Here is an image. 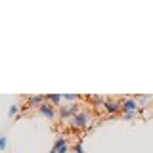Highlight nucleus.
I'll return each mask as SVG.
<instances>
[{
    "label": "nucleus",
    "mask_w": 153,
    "mask_h": 153,
    "mask_svg": "<svg viewBox=\"0 0 153 153\" xmlns=\"http://www.w3.org/2000/svg\"><path fill=\"white\" fill-rule=\"evenodd\" d=\"M90 123V113H76L73 119H71V124H73L75 128H86Z\"/></svg>",
    "instance_id": "obj_1"
},
{
    "label": "nucleus",
    "mask_w": 153,
    "mask_h": 153,
    "mask_svg": "<svg viewBox=\"0 0 153 153\" xmlns=\"http://www.w3.org/2000/svg\"><path fill=\"white\" fill-rule=\"evenodd\" d=\"M138 102L134 98H128V100H124V102H121V111L123 113H138Z\"/></svg>",
    "instance_id": "obj_2"
},
{
    "label": "nucleus",
    "mask_w": 153,
    "mask_h": 153,
    "mask_svg": "<svg viewBox=\"0 0 153 153\" xmlns=\"http://www.w3.org/2000/svg\"><path fill=\"white\" fill-rule=\"evenodd\" d=\"M102 107H103L109 115H113V113L121 111V102H119V100H105Z\"/></svg>",
    "instance_id": "obj_3"
},
{
    "label": "nucleus",
    "mask_w": 153,
    "mask_h": 153,
    "mask_svg": "<svg viewBox=\"0 0 153 153\" xmlns=\"http://www.w3.org/2000/svg\"><path fill=\"white\" fill-rule=\"evenodd\" d=\"M76 113H80L79 111V105H69V107H61V111H59V115H61V119H73Z\"/></svg>",
    "instance_id": "obj_4"
},
{
    "label": "nucleus",
    "mask_w": 153,
    "mask_h": 153,
    "mask_svg": "<svg viewBox=\"0 0 153 153\" xmlns=\"http://www.w3.org/2000/svg\"><path fill=\"white\" fill-rule=\"evenodd\" d=\"M67 149H69V146H67V138L65 136H59L54 143V151L56 153H67Z\"/></svg>",
    "instance_id": "obj_5"
},
{
    "label": "nucleus",
    "mask_w": 153,
    "mask_h": 153,
    "mask_svg": "<svg viewBox=\"0 0 153 153\" xmlns=\"http://www.w3.org/2000/svg\"><path fill=\"white\" fill-rule=\"evenodd\" d=\"M38 111H40V115H44V117H48V119H56V109L52 107L50 103H46V102L38 107Z\"/></svg>",
    "instance_id": "obj_6"
},
{
    "label": "nucleus",
    "mask_w": 153,
    "mask_h": 153,
    "mask_svg": "<svg viewBox=\"0 0 153 153\" xmlns=\"http://www.w3.org/2000/svg\"><path fill=\"white\" fill-rule=\"evenodd\" d=\"M44 96H33V98H29V103H27V107L25 109H29V107H40L42 103H44Z\"/></svg>",
    "instance_id": "obj_7"
},
{
    "label": "nucleus",
    "mask_w": 153,
    "mask_h": 153,
    "mask_svg": "<svg viewBox=\"0 0 153 153\" xmlns=\"http://www.w3.org/2000/svg\"><path fill=\"white\" fill-rule=\"evenodd\" d=\"M61 98H63V96H59V94H50V96H46L48 102H52V103H56V105L61 102Z\"/></svg>",
    "instance_id": "obj_8"
},
{
    "label": "nucleus",
    "mask_w": 153,
    "mask_h": 153,
    "mask_svg": "<svg viewBox=\"0 0 153 153\" xmlns=\"http://www.w3.org/2000/svg\"><path fill=\"white\" fill-rule=\"evenodd\" d=\"M79 98L80 96H76V94H65L63 96V100H67V102H79Z\"/></svg>",
    "instance_id": "obj_9"
},
{
    "label": "nucleus",
    "mask_w": 153,
    "mask_h": 153,
    "mask_svg": "<svg viewBox=\"0 0 153 153\" xmlns=\"http://www.w3.org/2000/svg\"><path fill=\"white\" fill-rule=\"evenodd\" d=\"M75 153H84V149H82V142H76V143H75Z\"/></svg>",
    "instance_id": "obj_10"
},
{
    "label": "nucleus",
    "mask_w": 153,
    "mask_h": 153,
    "mask_svg": "<svg viewBox=\"0 0 153 153\" xmlns=\"http://www.w3.org/2000/svg\"><path fill=\"white\" fill-rule=\"evenodd\" d=\"M17 111H19V105H12V107H10V113H8V115H10V117H13V115H16Z\"/></svg>",
    "instance_id": "obj_11"
},
{
    "label": "nucleus",
    "mask_w": 153,
    "mask_h": 153,
    "mask_svg": "<svg viewBox=\"0 0 153 153\" xmlns=\"http://www.w3.org/2000/svg\"><path fill=\"white\" fill-rule=\"evenodd\" d=\"M136 115H138V113H123V119H126V121H132Z\"/></svg>",
    "instance_id": "obj_12"
},
{
    "label": "nucleus",
    "mask_w": 153,
    "mask_h": 153,
    "mask_svg": "<svg viewBox=\"0 0 153 153\" xmlns=\"http://www.w3.org/2000/svg\"><path fill=\"white\" fill-rule=\"evenodd\" d=\"M0 149H6V138L0 134Z\"/></svg>",
    "instance_id": "obj_13"
},
{
    "label": "nucleus",
    "mask_w": 153,
    "mask_h": 153,
    "mask_svg": "<svg viewBox=\"0 0 153 153\" xmlns=\"http://www.w3.org/2000/svg\"><path fill=\"white\" fill-rule=\"evenodd\" d=\"M138 100L146 103V102H149V100H151V96H138Z\"/></svg>",
    "instance_id": "obj_14"
},
{
    "label": "nucleus",
    "mask_w": 153,
    "mask_h": 153,
    "mask_svg": "<svg viewBox=\"0 0 153 153\" xmlns=\"http://www.w3.org/2000/svg\"><path fill=\"white\" fill-rule=\"evenodd\" d=\"M50 153H56V151H54V149H52V151H50Z\"/></svg>",
    "instance_id": "obj_15"
}]
</instances>
